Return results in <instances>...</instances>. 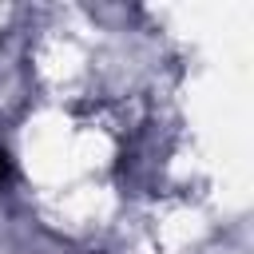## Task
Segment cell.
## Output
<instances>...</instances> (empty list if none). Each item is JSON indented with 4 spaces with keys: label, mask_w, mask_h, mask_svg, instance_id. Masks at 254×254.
<instances>
[{
    "label": "cell",
    "mask_w": 254,
    "mask_h": 254,
    "mask_svg": "<svg viewBox=\"0 0 254 254\" xmlns=\"http://www.w3.org/2000/svg\"><path fill=\"white\" fill-rule=\"evenodd\" d=\"M8 179H12V155H8L4 147H0V187H4Z\"/></svg>",
    "instance_id": "obj_1"
}]
</instances>
